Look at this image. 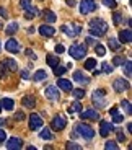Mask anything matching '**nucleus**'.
Masks as SVG:
<instances>
[{
    "instance_id": "obj_1",
    "label": "nucleus",
    "mask_w": 132,
    "mask_h": 150,
    "mask_svg": "<svg viewBox=\"0 0 132 150\" xmlns=\"http://www.w3.org/2000/svg\"><path fill=\"white\" fill-rule=\"evenodd\" d=\"M108 23L104 21L103 18H93L90 21V30H88V33H90V36L93 38H103L106 33H108Z\"/></svg>"
},
{
    "instance_id": "obj_2",
    "label": "nucleus",
    "mask_w": 132,
    "mask_h": 150,
    "mask_svg": "<svg viewBox=\"0 0 132 150\" xmlns=\"http://www.w3.org/2000/svg\"><path fill=\"white\" fill-rule=\"evenodd\" d=\"M73 131H75L78 135H82L83 139H87V140H91L95 137V134H96V132H95V129L91 127V126H88V124H85V122L77 124Z\"/></svg>"
},
{
    "instance_id": "obj_3",
    "label": "nucleus",
    "mask_w": 132,
    "mask_h": 150,
    "mask_svg": "<svg viewBox=\"0 0 132 150\" xmlns=\"http://www.w3.org/2000/svg\"><path fill=\"white\" fill-rule=\"evenodd\" d=\"M87 51H88V47H87L85 42H83V44H72L70 47H68L70 57H73V59H77V60L83 59V57L87 56Z\"/></svg>"
},
{
    "instance_id": "obj_4",
    "label": "nucleus",
    "mask_w": 132,
    "mask_h": 150,
    "mask_svg": "<svg viewBox=\"0 0 132 150\" xmlns=\"http://www.w3.org/2000/svg\"><path fill=\"white\" fill-rule=\"evenodd\" d=\"M91 101L98 109H103L108 105V100H106V91L104 90H95L91 93Z\"/></svg>"
},
{
    "instance_id": "obj_5",
    "label": "nucleus",
    "mask_w": 132,
    "mask_h": 150,
    "mask_svg": "<svg viewBox=\"0 0 132 150\" xmlns=\"http://www.w3.org/2000/svg\"><path fill=\"white\" fill-rule=\"evenodd\" d=\"M96 8H98V5H96L95 0H82V2H80V13H82V15L93 13Z\"/></svg>"
},
{
    "instance_id": "obj_6",
    "label": "nucleus",
    "mask_w": 132,
    "mask_h": 150,
    "mask_svg": "<svg viewBox=\"0 0 132 150\" xmlns=\"http://www.w3.org/2000/svg\"><path fill=\"white\" fill-rule=\"evenodd\" d=\"M113 88L116 93H122V91H127L129 88H131V83H129V80H126L124 77H121V79H116L113 82Z\"/></svg>"
},
{
    "instance_id": "obj_7",
    "label": "nucleus",
    "mask_w": 132,
    "mask_h": 150,
    "mask_svg": "<svg viewBox=\"0 0 132 150\" xmlns=\"http://www.w3.org/2000/svg\"><path fill=\"white\" fill-rule=\"evenodd\" d=\"M62 33H65L68 38H75L80 34V31H82V26L80 25H75V23H72V25H64V26L61 28Z\"/></svg>"
},
{
    "instance_id": "obj_8",
    "label": "nucleus",
    "mask_w": 132,
    "mask_h": 150,
    "mask_svg": "<svg viewBox=\"0 0 132 150\" xmlns=\"http://www.w3.org/2000/svg\"><path fill=\"white\" fill-rule=\"evenodd\" d=\"M44 95H46V98H47V100H51V101H57V100H61V91H59L57 85L46 86Z\"/></svg>"
},
{
    "instance_id": "obj_9",
    "label": "nucleus",
    "mask_w": 132,
    "mask_h": 150,
    "mask_svg": "<svg viewBox=\"0 0 132 150\" xmlns=\"http://www.w3.org/2000/svg\"><path fill=\"white\" fill-rule=\"evenodd\" d=\"M65 126H67V121H65L64 116H56L52 121H51V129H52V131L61 132V131L65 129Z\"/></svg>"
},
{
    "instance_id": "obj_10",
    "label": "nucleus",
    "mask_w": 132,
    "mask_h": 150,
    "mask_svg": "<svg viewBox=\"0 0 132 150\" xmlns=\"http://www.w3.org/2000/svg\"><path fill=\"white\" fill-rule=\"evenodd\" d=\"M42 127V117L36 112H31L30 116V129L31 131H39Z\"/></svg>"
},
{
    "instance_id": "obj_11",
    "label": "nucleus",
    "mask_w": 132,
    "mask_h": 150,
    "mask_svg": "<svg viewBox=\"0 0 132 150\" xmlns=\"http://www.w3.org/2000/svg\"><path fill=\"white\" fill-rule=\"evenodd\" d=\"M82 119H88V121H98L100 119V112L96 109H85V111H80L78 112Z\"/></svg>"
},
{
    "instance_id": "obj_12",
    "label": "nucleus",
    "mask_w": 132,
    "mask_h": 150,
    "mask_svg": "<svg viewBox=\"0 0 132 150\" xmlns=\"http://www.w3.org/2000/svg\"><path fill=\"white\" fill-rule=\"evenodd\" d=\"M5 49H7L8 52H11V54H18V52H20V49H21V46H20V42L16 41V39L10 38V39L5 42Z\"/></svg>"
},
{
    "instance_id": "obj_13",
    "label": "nucleus",
    "mask_w": 132,
    "mask_h": 150,
    "mask_svg": "<svg viewBox=\"0 0 132 150\" xmlns=\"http://www.w3.org/2000/svg\"><path fill=\"white\" fill-rule=\"evenodd\" d=\"M113 129H114V126L111 122H108V121H101L100 122V135L101 137H108Z\"/></svg>"
},
{
    "instance_id": "obj_14",
    "label": "nucleus",
    "mask_w": 132,
    "mask_h": 150,
    "mask_svg": "<svg viewBox=\"0 0 132 150\" xmlns=\"http://www.w3.org/2000/svg\"><path fill=\"white\" fill-rule=\"evenodd\" d=\"M23 147V140L18 137H10L7 140V149L8 150H20Z\"/></svg>"
},
{
    "instance_id": "obj_15",
    "label": "nucleus",
    "mask_w": 132,
    "mask_h": 150,
    "mask_svg": "<svg viewBox=\"0 0 132 150\" xmlns=\"http://www.w3.org/2000/svg\"><path fill=\"white\" fill-rule=\"evenodd\" d=\"M131 41H132V31H131V28L119 31V42H121V44H129Z\"/></svg>"
},
{
    "instance_id": "obj_16",
    "label": "nucleus",
    "mask_w": 132,
    "mask_h": 150,
    "mask_svg": "<svg viewBox=\"0 0 132 150\" xmlns=\"http://www.w3.org/2000/svg\"><path fill=\"white\" fill-rule=\"evenodd\" d=\"M39 34L44 38H52L54 34H56V30H54L51 25H41L39 26Z\"/></svg>"
},
{
    "instance_id": "obj_17",
    "label": "nucleus",
    "mask_w": 132,
    "mask_h": 150,
    "mask_svg": "<svg viewBox=\"0 0 132 150\" xmlns=\"http://www.w3.org/2000/svg\"><path fill=\"white\" fill-rule=\"evenodd\" d=\"M73 80L78 82L80 85H88V83H90V79H88L82 70H75V72H73Z\"/></svg>"
},
{
    "instance_id": "obj_18",
    "label": "nucleus",
    "mask_w": 132,
    "mask_h": 150,
    "mask_svg": "<svg viewBox=\"0 0 132 150\" xmlns=\"http://www.w3.org/2000/svg\"><path fill=\"white\" fill-rule=\"evenodd\" d=\"M21 105L25 106V108L33 109L34 106H36V98L31 96V95H25V96H23V100H21Z\"/></svg>"
},
{
    "instance_id": "obj_19",
    "label": "nucleus",
    "mask_w": 132,
    "mask_h": 150,
    "mask_svg": "<svg viewBox=\"0 0 132 150\" xmlns=\"http://www.w3.org/2000/svg\"><path fill=\"white\" fill-rule=\"evenodd\" d=\"M4 64H5V67L8 69V72H16V70H18V64H16V60L11 59V57L4 59Z\"/></svg>"
},
{
    "instance_id": "obj_20",
    "label": "nucleus",
    "mask_w": 132,
    "mask_h": 150,
    "mask_svg": "<svg viewBox=\"0 0 132 150\" xmlns=\"http://www.w3.org/2000/svg\"><path fill=\"white\" fill-rule=\"evenodd\" d=\"M57 86H59L61 90H64V91H70L72 90V82H68V80H65V79H59V77H57Z\"/></svg>"
},
{
    "instance_id": "obj_21",
    "label": "nucleus",
    "mask_w": 132,
    "mask_h": 150,
    "mask_svg": "<svg viewBox=\"0 0 132 150\" xmlns=\"http://www.w3.org/2000/svg\"><path fill=\"white\" fill-rule=\"evenodd\" d=\"M42 18H44V21H47V23H54L57 20V16H56V13H54L52 10L46 8V10L42 11Z\"/></svg>"
},
{
    "instance_id": "obj_22",
    "label": "nucleus",
    "mask_w": 132,
    "mask_h": 150,
    "mask_svg": "<svg viewBox=\"0 0 132 150\" xmlns=\"http://www.w3.org/2000/svg\"><path fill=\"white\" fill-rule=\"evenodd\" d=\"M39 15V10L36 7H28L26 10H25V18L26 20H33L34 16Z\"/></svg>"
},
{
    "instance_id": "obj_23",
    "label": "nucleus",
    "mask_w": 132,
    "mask_h": 150,
    "mask_svg": "<svg viewBox=\"0 0 132 150\" xmlns=\"http://www.w3.org/2000/svg\"><path fill=\"white\" fill-rule=\"evenodd\" d=\"M108 46H109L111 51H121L122 49V44L117 41V39H114V38H109V39H108Z\"/></svg>"
},
{
    "instance_id": "obj_24",
    "label": "nucleus",
    "mask_w": 132,
    "mask_h": 150,
    "mask_svg": "<svg viewBox=\"0 0 132 150\" xmlns=\"http://www.w3.org/2000/svg\"><path fill=\"white\" fill-rule=\"evenodd\" d=\"M0 105H2V108H4V109H7V111H11V109L15 108V103H13L11 98H4V100L0 101Z\"/></svg>"
},
{
    "instance_id": "obj_25",
    "label": "nucleus",
    "mask_w": 132,
    "mask_h": 150,
    "mask_svg": "<svg viewBox=\"0 0 132 150\" xmlns=\"http://www.w3.org/2000/svg\"><path fill=\"white\" fill-rule=\"evenodd\" d=\"M122 67H124V75L127 77V79H131L132 77V60L126 59V62L122 64Z\"/></svg>"
},
{
    "instance_id": "obj_26",
    "label": "nucleus",
    "mask_w": 132,
    "mask_h": 150,
    "mask_svg": "<svg viewBox=\"0 0 132 150\" xmlns=\"http://www.w3.org/2000/svg\"><path fill=\"white\" fill-rule=\"evenodd\" d=\"M46 59H47V64H49L52 69L56 67V65L61 64V59H59L57 56H54V54H47V57H46Z\"/></svg>"
},
{
    "instance_id": "obj_27",
    "label": "nucleus",
    "mask_w": 132,
    "mask_h": 150,
    "mask_svg": "<svg viewBox=\"0 0 132 150\" xmlns=\"http://www.w3.org/2000/svg\"><path fill=\"white\" fill-rule=\"evenodd\" d=\"M31 79L34 80V82H41V80L46 79V70H42V69H39V70L34 72V75H31Z\"/></svg>"
},
{
    "instance_id": "obj_28",
    "label": "nucleus",
    "mask_w": 132,
    "mask_h": 150,
    "mask_svg": "<svg viewBox=\"0 0 132 150\" xmlns=\"http://www.w3.org/2000/svg\"><path fill=\"white\" fill-rule=\"evenodd\" d=\"M82 109H83L82 108V103H80L78 100H75V101L68 106V112H70V114H72V112H80Z\"/></svg>"
},
{
    "instance_id": "obj_29",
    "label": "nucleus",
    "mask_w": 132,
    "mask_h": 150,
    "mask_svg": "<svg viewBox=\"0 0 132 150\" xmlns=\"http://www.w3.org/2000/svg\"><path fill=\"white\" fill-rule=\"evenodd\" d=\"M18 30H20V25L16 21H11L10 25L7 26V34H8V36H11V34H15Z\"/></svg>"
},
{
    "instance_id": "obj_30",
    "label": "nucleus",
    "mask_w": 132,
    "mask_h": 150,
    "mask_svg": "<svg viewBox=\"0 0 132 150\" xmlns=\"http://www.w3.org/2000/svg\"><path fill=\"white\" fill-rule=\"evenodd\" d=\"M39 137H41L42 140H52L54 137H52V132H51V129H42L41 132H39Z\"/></svg>"
},
{
    "instance_id": "obj_31",
    "label": "nucleus",
    "mask_w": 132,
    "mask_h": 150,
    "mask_svg": "<svg viewBox=\"0 0 132 150\" xmlns=\"http://www.w3.org/2000/svg\"><path fill=\"white\" fill-rule=\"evenodd\" d=\"M70 91H72V95H73L75 100H82L85 96V88H72Z\"/></svg>"
},
{
    "instance_id": "obj_32",
    "label": "nucleus",
    "mask_w": 132,
    "mask_h": 150,
    "mask_svg": "<svg viewBox=\"0 0 132 150\" xmlns=\"http://www.w3.org/2000/svg\"><path fill=\"white\" fill-rule=\"evenodd\" d=\"M113 70H114L113 64H108V62H103L101 64V72L103 74H113Z\"/></svg>"
},
{
    "instance_id": "obj_33",
    "label": "nucleus",
    "mask_w": 132,
    "mask_h": 150,
    "mask_svg": "<svg viewBox=\"0 0 132 150\" xmlns=\"http://www.w3.org/2000/svg\"><path fill=\"white\" fill-rule=\"evenodd\" d=\"M121 106L126 109V114H129V116H131V114H132V106H131V101H129V100H122V101H121Z\"/></svg>"
},
{
    "instance_id": "obj_34",
    "label": "nucleus",
    "mask_w": 132,
    "mask_h": 150,
    "mask_svg": "<svg viewBox=\"0 0 132 150\" xmlns=\"http://www.w3.org/2000/svg\"><path fill=\"white\" fill-rule=\"evenodd\" d=\"M65 149L67 150H72V149L73 150H82V145H78V144L73 142V140H68V142L65 144Z\"/></svg>"
},
{
    "instance_id": "obj_35",
    "label": "nucleus",
    "mask_w": 132,
    "mask_h": 150,
    "mask_svg": "<svg viewBox=\"0 0 132 150\" xmlns=\"http://www.w3.org/2000/svg\"><path fill=\"white\" fill-rule=\"evenodd\" d=\"M95 52H96V56L103 57V56L106 54V49H104V46H103V44H95Z\"/></svg>"
},
{
    "instance_id": "obj_36",
    "label": "nucleus",
    "mask_w": 132,
    "mask_h": 150,
    "mask_svg": "<svg viewBox=\"0 0 132 150\" xmlns=\"http://www.w3.org/2000/svg\"><path fill=\"white\" fill-rule=\"evenodd\" d=\"M52 70H54V75H56V77H61V75H64V74H65V67H62L61 64L56 65V67H54Z\"/></svg>"
},
{
    "instance_id": "obj_37",
    "label": "nucleus",
    "mask_w": 132,
    "mask_h": 150,
    "mask_svg": "<svg viewBox=\"0 0 132 150\" xmlns=\"http://www.w3.org/2000/svg\"><path fill=\"white\" fill-rule=\"evenodd\" d=\"M104 149L106 150H116V149H119V145H117L116 140H108L106 145H104Z\"/></svg>"
},
{
    "instance_id": "obj_38",
    "label": "nucleus",
    "mask_w": 132,
    "mask_h": 150,
    "mask_svg": "<svg viewBox=\"0 0 132 150\" xmlns=\"http://www.w3.org/2000/svg\"><path fill=\"white\" fill-rule=\"evenodd\" d=\"M124 62H126V57L124 56H116L113 59V65H114V67H116V65H122Z\"/></svg>"
},
{
    "instance_id": "obj_39",
    "label": "nucleus",
    "mask_w": 132,
    "mask_h": 150,
    "mask_svg": "<svg viewBox=\"0 0 132 150\" xmlns=\"http://www.w3.org/2000/svg\"><path fill=\"white\" fill-rule=\"evenodd\" d=\"M95 67H96V60L95 59H87V62H85V69H87V70H93Z\"/></svg>"
},
{
    "instance_id": "obj_40",
    "label": "nucleus",
    "mask_w": 132,
    "mask_h": 150,
    "mask_svg": "<svg viewBox=\"0 0 132 150\" xmlns=\"http://www.w3.org/2000/svg\"><path fill=\"white\" fill-rule=\"evenodd\" d=\"M121 21H122V15L119 13V11H114V15H113V23L114 25H121Z\"/></svg>"
},
{
    "instance_id": "obj_41",
    "label": "nucleus",
    "mask_w": 132,
    "mask_h": 150,
    "mask_svg": "<svg viewBox=\"0 0 132 150\" xmlns=\"http://www.w3.org/2000/svg\"><path fill=\"white\" fill-rule=\"evenodd\" d=\"M8 74V69L5 67V64H4V60H2V62H0V80L2 79H5V75Z\"/></svg>"
},
{
    "instance_id": "obj_42",
    "label": "nucleus",
    "mask_w": 132,
    "mask_h": 150,
    "mask_svg": "<svg viewBox=\"0 0 132 150\" xmlns=\"http://www.w3.org/2000/svg\"><path fill=\"white\" fill-rule=\"evenodd\" d=\"M103 5H106L108 8H116L117 7V2H116V0H103Z\"/></svg>"
},
{
    "instance_id": "obj_43",
    "label": "nucleus",
    "mask_w": 132,
    "mask_h": 150,
    "mask_svg": "<svg viewBox=\"0 0 132 150\" xmlns=\"http://www.w3.org/2000/svg\"><path fill=\"white\" fill-rule=\"evenodd\" d=\"M122 121H124V116H122V114H119V112L113 114V122L114 124H119V122H122Z\"/></svg>"
},
{
    "instance_id": "obj_44",
    "label": "nucleus",
    "mask_w": 132,
    "mask_h": 150,
    "mask_svg": "<svg viewBox=\"0 0 132 150\" xmlns=\"http://www.w3.org/2000/svg\"><path fill=\"white\" fill-rule=\"evenodd\" d=\"M20 7L23 10H26L28 7H31V0H20Z\"/></svg>"
},
{
    "instance_id": "obj_45",
    "label": "nucleus",
    "mask_w": 132,
    "mask_h": 150,
    "mask_svg": "<svg viewBox=\"0 0 132 150\" xmlns=\"http://www.w3.org/2000/svg\"><path fill=\"white\" fill-rule=\"evenodd\" d=\"M124 140H126V134L121 129H117V142H124Z\"/></svg>"
},
{
    "instance_id": "obj_46",
    "label": "nucleus",
    "mask_w": 132,
    "mask_h": 150,
    "mask_svg": "<svg viewBox=\"0 0 132 150\" xmlns=\"http://www.w3.org/2000/svg\"><path fill=\"white\" fill-rule=\"evenodd\" d=\"M25 52H26V56L30 57L31 60H36V59H38V56H36V54H34L33 51H31V49H26V51H25Z\"/></svg>"
},
{
    "instance_id": "obj_47",
    "label": "nucleus",
    "mask_w": 132,
    "mask_h": 150,
    "mask_svg": "<svg viewBox=\"0 0 132 150\" xmlns=\"http://www.w3.org/2000/svg\"><path fill=\"white\" fill-rule=\"evenodd\" d=\"M20 74H21V79H25V80L31 79V74H30V70H26V69H25V70H21Z\"/></svg>"
},
{
    "instance_id": "obj_48",
    "label": "nucleus",
    "mask_w": 132,
    "mask_h": 150,
    "mask_svg": "<svg viewBox=\"0 0 132 150\" xmlns=\"http://www.w3.org/2000/svg\"><path fill=\"white\" fill-rule=\"evenodd\" d=\"M54 49H56V54H62V52H65V47H64L62 44H56V47H54Z\"/></svg>"
},
{
    "instance_id": "obj_49",
    "label": "nucleus",
    "mask_w": 132,
    "mask_h": 150,
    "mask_svg": "<svg viewBox=\"0 0 132 150\" xmlns=\"http://www.w3.org/2000/svg\"><path fill=\"white\" fill-rule=\"evenodd\" d=\"M25 117H26V116H25V112H21V111L15 114V121H23Z\"/></svg>"
},
{
    "instance_id": "obj_50",
    "label": "nucleus",
    "mask_w": 132,
    "mask_h": 150,
    "mask_svg": "<svg viewBox=\"0 0 132 150\" xmlns=\"http://www.w3.org/2000/svg\"><path fill=\"white\" fill-rule=\"evenodd\" d=\"M5 139H7V132L0 129V144H4V142H5Z\"/></svg>"
},
{
    "instance_id": "obj_51",
    "label": "nucleus",
    "mask_w": 132,
    "mask_h": 150,
    "mask_svg": "<svg viewBox=\"0 0 132 150\" xmlns=\"http://www.w3.org/2000/svg\"><path fill=\"white\" fill-rule=\"evenodd\" d=\"M0 16H2V18H5V20L8 18V13H7V10H5L4 7H0Z\"/></svg>"
},
{
    "instance_id": "obj_52",
    "label": "nucleus",
    "mask_w": 132,
    "mask_h": 150,
    "mask_svg": "<svg viewBox=\"0 0 132 150\" xmlns=\"http://www.w3.org/2000/svg\"><path fill=\"white\" fill-rule=\"evenodd\" d=\"M116 112H119V111H117V106H113V108H111V111H109V114L113 116V114H116Z\"/></svg>"
},
{
    "instance_id": "obj_53",
    "label": "nucleus",
    "mask_w": 132,
    "mask_h": 150,
    "mask_svg": "<svg viewBox=\"0 0 132 150\" xmlns=\"http://www.w3.org/2000/svg\"><path fill=\"white\" fill-rule=\"evenodd\" d=\"M75 4H77L75 0H67V5H68V7H75Z\"/></svg>"
},
{
    "instance_id": "obj_54",
    "label": "nucleus",
    "mask_w": 132,
    "mask_h": 150,
    "mask_svg": "<svg viewBox=\"0 0 132 150\" xmlns=\"http://www.w3.org/2000/svg\"><path fill=\"white\" fill-rule=\"evenodd\" d=\"M2 126H7V119H4V117H0V127Z\"/></svg>"
},
{
    "instance_id": "obj_55",
    "label": "nucleus",
    "mask_w": 132,
    "mask_h": 150,
    "mask_svg": "<svg viewBox=\"0 0 132 150\" xmlns=\"http://www.w3.org/2000/svg\"><path fill=\"white\" fill-rule=\"evenodd\" d=\"M127 131H129V132H132V122H129V124H127Z\"/></svg>"
},
{
    "instance_id": "obj_56",
    "label": "nucleus",
    "mask_w": 132,
    "mask_h": 150,
    "mask_svg": "<svg viewBox=\"0 0 132 150\" xmlns=\"http://www.w3.org/2000/svg\"><path fill=\"white\" fill-rule=\"evenodd\" d=\"M28 33H34V26H30V28H28Z\"/></svg>"
},
{
    "instance_id": "obj_57",
    "label": "nucleus",
    "mask_w": 132,
    "mask_h": 150,
    "mask_svg": "<svg viewBox=\"0 0 132 150\" xmlns=\"http://www.w3.org/2000/svg\"><path fill=\"white\" fill-rule=\"evenodd\" d=\"M100 74H101V70H93V75H95V77H96V75H100Z\"/></svg>"
},
{
    "instance_id": "obj_58",
    "label": "nucleus",
    "mask_w": 132,
    "mask_h": 150,
    "mask_svg": "<svg viewBox=\"0 0 132 150\" xmlns=\"http://www.w3.org/2000/svg\"><path fill=\"white\" fill-rule=\"evenodd\" d=\"M26 149H28V150H36V147H34V145H28Z\"/></svg>"
},
{
    "instance_id": "obj_59",
    "label": "nucleus",
    "mask_w": 132,
    "mask_h": 150,
    "mask_svg": "<svg viewBox=\"0 0 132 150\" xmlns=\"http://www.w3.org/2000/svg\"><path fill=\"white\" fill-rule=\"evenodd\" d=\"M0 51H2V42H0Z\"/></svg>"
},
{
    "instance_id": "obj_60",
    "label": "nucleus",
    "mask_w": 132,
    "mask_h": 150,
    "mask_svg": "<svg viewBox=\"0 0 132 150\" xmlns=\"http://www.w3.org/2000/svg\"><path fill=\"white\" fill-rule=\"evenodd\" d=\"M0 111H2V105H0Z\"/></svg>"
},
{
    "instance_id": "obj_61",
    "label": "nucleus",
    "mask_w": 132,
    "mask_h": 150,
    "mask_svg": "<svg viewBox=\"0 0 132 150\" xmlns=\"http://www.w3.org/2000/svg\"><path fill=\"white\" fill-rule=\"evenodd\" d=\"M39 2H42V0H39Z\"/></svg>"
}]
</instances>
